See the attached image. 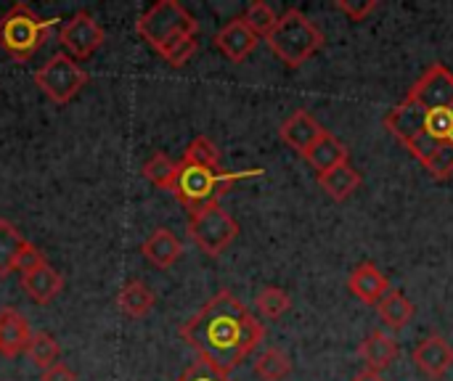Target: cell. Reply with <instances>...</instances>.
I'll return each instance as SVG.
<instances>
[{
    "label": "cell",
    "instance_id": "cell-20",
    "mask_svg": "<svg viewBox=\"0 0 453 381\" xmlns=\"http://www.w3.org/2000/svg\"><path fill=\"white\" fill-rule=\"evenodd\" d=\"M154 292L143 281H127L119 292V310L127 318H143L154 310Z\"/></svg>",
    "mask_w": 453,
    "mask_h": 381
},
{
    "label": "cell",
    "instance_id": "cell-27",
    "mask_svg": "<svg viewBox=\"0 0 453 381\" xmlns=\"http://www.w3.org/2000/svg\"><path fill=\"white\" fill-rule=\"evenodd\" d=\"M242 19H244V24H247L257 37H268V34L273 32L276 21H279L276 11H273L265 0H255V3H250V5H247V11L242 13Z\"/></svg>",
    "mask_w": 453,
    "mask_h": 381
},
{
    "label": "cell",
    "instance_id": "cell-11",
    "mask_svg": "<svg viewBox=\"0 0 453 381\" xmlns=\"http://www.w3.org/2000/svg\"><path fill=\"white\" fill-rule=\"evenodd\" d=\"M326 130L319 125V119L316 117H311L308 111H295L289 119H284V125L279 127V135H281V141L289 146V149H295L300 156H305L313 146H316V141L324 135Z\"/></svg>",
    "mask_w": 453,
    "mask_h": 381
},
{
    "label": "cell",
    "instance_id": "cell-3",
    "mask_svg": "<svg viewBox=\"0 0 453 381\" xmlns=\"http://www.w3.org/2000/svg\"><path fill=\"white\" fill-rule=\"evenodd\" d=\"M263 175V170H244V172H226V170H210V167H199L191 162H178L170 194L191 212H202L207 207H218L220 199L228 194V188L236 180L244 178H255Z\"/></svg>",
    "mask_w": 453,
    "mask_h": 381
},
{
    "label": "cell",
    "instance_id": "cell-10",
    "mask_svg": "<svg viewBox=\"0 0 453 381\" xmlns=\"http://www.w3.org/2000/svg\"><path fill=\"white\" fill-rule=\"evenodd\" d=\"M257 42H260V37L244 24L242 16H236L234 21H228V24L215 34L218 50H220L228 61H234V64H242L244 58H250V56L255 53Z\"/></svg>",
    "mask_w": 453,
    "mask_h": 381
},
{
    "label": "cell",
    "instance_id": "cell-4",
    "mask_svg": "<svg viewBox=\"0 0 453 381\" xmlns=\"http://www.w3.org/2000/svg\"><path fill=\"white\" fill-rule=\"evenodd\" d=\"M135 29L165 58L175 45L199 34V21L178 0H159L138 19Z\"/></svg>",
    "mask_w": 453,
    "mask_h": 381
},
{
    "label": "cell",
    "instance_id": "cell-2",
    "mask_svg": "<svg viewBox=\"0 0 453 381\" xmlns=\"http://www.w3.org/2000/svg\"><path fill=\"white\" fill-rule=\"evenodd\" d=\"M180 337L202 363L228 377L265 339V329L244 302L223 289L180 326Z\"/></svg>",
    "mask_w": 453,
    "mask_h": 381
},
{
    "label": "cell",
    "instance_id": "cell-29",
    "mask_svg": "<svg viewBox=\"0 0 453 381\" xmlns=\"http://www.w3.org/2000/svg\"><path fill=\"white\" fill-rule=\"evenodd\" d=\"M377 0H337V8L350 19V21H364L372 11H377Z\"/></svg>",
    "mask_w": 453,
    "mask_h": 381
},
{
    "label": "cell",
    "instance_id": "cell-23",
    "mask_svg": "<svg viewBox=\"0 0 453 381\" xmlns=\"http://www.w3.org/2000/svg\"><path fill=\"white\" fill-rule=\"evenodd\" d=\"M289 371H292V361H289V355H287L284 350H279V347H271V350L260 353L257 361H255V374L263 381L287 379Z\"/></svg>",
    "mask_w": 453,
    "mask_h": 381
},
{
    "label": "cell",
    "instance_id": "cell-5",
    "mask_svg": "<svg viewBox=\"0 0 453 381\" xmlns=\"http://www.w3.org/2000/svg\"><path fill=\"white\" fill-rule=\"evenodd\" d=\"M61 19H40L32 5L13 3L0 16V48L19 64L29 61L50 37V29Z\"/></svg>",
    "mask_w": 453,
    "mask_h": 381
},
{
    "label": "cell",
    "instance_id": "cell-21",
    "mask_svg": "<svg viewBox=\"0 0 453 381\" xmlns=\"http://www.w3.org/2000/svg\"><path fill=\"white\" fill-rule=\"evenodd\" d=\"M377 313L382 318V324L393 331L398 329H406L409 321L414 318V305L401 294V292H388L380 302H377Z\"/></svg>",
    "mask_w": 453,
    "mask_h": 381
},
{
    "label": "cell",
    "instance_id": "cell-34",
    "mask_svg": "<svg viewBox=\"0 0 453 381\" xmlns=\"http://www.w3.org/2000/svg\"><path fill=\"white\" fill-rule=\"evenodd\" d=\"M353 381H385L380 374H374V371H364V374H358Z\"/></svg>",
    "mask_w": 453,
    "mask_h": 381
},
{
    "label": "cell",
    "instance_id": "cell-18",
    "mask_svg": "<svg viewBox=\"0 0 453 381\" xmlns=\"http://www.w3.org/2000/svg\"><path fill=\"white\" fill-rule=\"evenodd\" d=\"M319 186L324 188V194H326L329 199L345 202V199H350V196L358 191V186H361V172H358V170L350 164V159H348V162L337 164L334 170L319 175Z\"/></svg>",
    "mask_w": 453,
    "mask_h": 381
},
{
    "label": "cell",
    "instance_id": "cell-33",
    "mask_svg": "<svg viewBox=\"0 0 453 381\" xmlns=\"http://www.w3.org/2000/svg\"><path fill=\"white\" fill-rule=\"evenodd\" d=\"M42 381H77L74 371L64 363H53L50 369L42 371Z\"/></svg>",
    "mask_w": 453,
    "mask_h": 381
},
{
    "label": "cell",
    "instance_id": "cell-7",
    "mask_svg": "<svg viewBox=\"0 0 453 381\" xmlns=\"http://www.w3.org/2000/svg\"><path fill=\"white\" fill-rule=\"evenodd\" d=\"M90 82V74L64 50L50 56L37 72H35V85L58 106H66L85 85Z\"/></svg>",
    "mask_w": 453,
    "mask_h": 381
},
{
    "label": "cell",
    "instance_id": "cell-26",
    "mask_svg": "<svg viewBox=\"0 0 453 381\" xmlns=\"http://www.w3.org/2000/svg\"><path fill=\"white\" fill-rule=\"evenodd\" d=\"M175 170H178V162H173L165 151H157V154H151L149 162L143 164V178H146L149 183H154L157 188L170 191L173 178H175Z\"/></svg>",
    "mask_w": 453,
    "mask_h": 381
},
{
    "label": "cell",
    "instance_id": "cell-1",
    "mask_svg": "<svg viewBox=\"0 0 453 381\" xmlns=\"http://www.w3.org/2000/svg\"><path fill=\"white\" fill-rule=\"evenodd\" d=\"M393 133L435 180L453 175V72L433 64L385 117Z\"/></svg>",
    "mask_w": 453,
    "mask_h": 381
},
{
    "label": "cell",
    "instance_id": "cell-8",
    "mask_svg": "<svg viewBox=\"0 0 453 381\" xmlns=\"http://www.w3.org/2000/svg\"><path fill=\"white\" fill-rule=\"evenodd\" d=\"M188 236L194 239V244L210 255V257H220L239 236V223L218 204V207H207L196 215H191L188 220Z\"/></svg>",
    "mask_w": 453,
    "mask_h": 381
},
{
    "label": "cell",
    "instance_id": "cell-24",
    "mask_svg": "<svg viewBox=\"0 0 453 381\" xmlns=\"http://www.w3.org/2000/svg\"><path fill=\"white\" fill-rule=\"evenodd\" d=\"M24 355L32 361V366H37L40 371H45V369H50L53 363H58V345H56V339H53L50 334L37 331V334H32V339H29Z\"/></svg>",
    "mask_w": 453,
    "mask_h": 381
},
{
    "label": "cell",
    "instance_id": "cell-17",
    "mask_svg": "<svg viewBox=\"0 0 453 381\" xmlns=\"http://www.w3.org/2000/svg\"><path fill=\"white\" fill-rule=\"evenodd\" d=\"M141 252H143L146 263H151V265L159 268V271H167V268H173V265L180 260L183 244L178 241V236H175L173 231L157 228V231L143 241Z\"/></svg>",
    "mask_w": 453,
    "mask_h": 381
},
{
    "label": "cell",
    "instance_id": "cell-12",
    "mask_svg": "<svg viewBox=\"0 0 453 381\" xmlns=\"http://www.w3.org/2000/svg\"><path fill=\"white\" fill-rule=\"evenodd\" d=\"M21 289L35 305H50L64 292V276L48 263L21 273Z\"/></svg>",
    "mask_w": 453,
    "mask_h": 381
},
{
    "label": "cell",
    "instance_id": "cell-6",
    "mask_svg": "<svg viewBox=\"0 0 453 381\" xmlns=\"http://www.w3.org/2000/svg\"><path fill=\"white\" fill-rule=\"evenodd\" d=\"M265 42L289 69H300L303 64H308V58H313L321 50L324 32L300 8H289L287 13L279 16Z\"/></svg>",
    "mask_w": 453,
    "mask_h": 381
},
{
    "label": "cell",
    "instance_id": "cell-25",
    "mask_svg": "<svg viewBox=\"0 0 453 381\" xmlns=\"http://www.w3.org/2000/svg\"><path fill=\"white\" fill-rule=\"evenodd\" d=\"M183 162H191V164H199V167H210V170H223V164H220V149L207 135H196L186 146Z\"/></svg>",
    "mask_w": 453,
    "mask_h": 381
},
{
    "label": "cell",
    "instance_id": "cell-13",
    "mask_svg": "<svg viewBox=\"0 0 453 381\" xmlns=\"http://www.w3.org/2000/svg\"><path fill=\"white\" fill-rule=\"evenodd\" d=\"M32 339V329L27 318L16 308H3L0 310V355L5 358H19Z\"/></svg>",
    "mask_w": 453,
    "mask_h": 381
},
{
    "label": "cell",
    "instance_id": "cell-32",
    "mask_svg": "<svg viewBox=\"0 0 453 381\" xmlns=\"http://www.w3.org/2000/svg\"><path fill=\"white\" fill-rule=\"evenodd\" d=\"M42 263H48L45 255H42L35 244H27V247L21 249L19 260H16V271H19V273H27V271H32V268L42 265Z\"/></svg>",
    "mask_w": 453,
    "mask_h": 381
},
{
    "label": "cell",
    "instance_id": "cell-15",
    "mask_svg": "<svg viewBox=\"0 0 453 381\" xmlns=\"http://www.w3.org/2000/svg\"><path fill=\"white\" fill-rule=\"evenodd\" d=\"M348 289L364 302V305H377L388 292H390V284L385 278V273L372 265V263H361L358 268H353L350 278H348Z\"/></svg>",
    "mask_w": 453,
    "mask_h": 381
},
{
    "label": "cell",
    "instance_id": "cell-19",
    "mask_svg": "<svg viewBox=\"0 0 453 381\" xmlns=\"http://www.w3.org/2000/svg\"><path fill=\"white\" fill-rule=\"evenodd\" d=\"M305 159H308V164H311L319 175H324V172L334 170L337 164L348 162L350 156H348V146H345L337 135H332V133L326 130V133L316 141V146L305 154Z\"/></svg>",
    "mask_w": 453,
    "mask_h": 381
},
{
    "label": "cell",
    "instance_id": "cell-31",
    "mask_svg": "<svg viewBox=\"0 0 453 381\" xmlns=\"http://www.w3.org/2000/svg\"><path fill=\"white\" fill-rule=\"evenodd\" d=\"M175 381H231L226 374H220V371H215L212 366H207V363H202V361H196L194 366H188L180 377Z\"/></svg>",
    "mask_w": 453,
    "mask_h": 381
},
{
    "label": "cell",
    "instance_id": "cell-16",
    "mask_svg": "<svg viewBox=\"0 0 453 381\" xmlns=\"http://www.w3.org/2000/svg\"><path fill=\"white\" fill-rule=\"evenodd\" d=\"M358 355L361 361L366 363V371H374V374H382L385 369L393 366V361L398 358V345L395 339L382 331V329H374L358 347Z\"/></svg>",
    "mask_w": 453,
    "mask_h": 381
},
{
    "label": "cell",
    "instance_id": "cell-30",
    "mask_svg": "<svg viewBox=\"0 0 453 381\" xmlns=\"http://www.w3.org/2000/svg\"><path fill=\"white\" fill-rule=\"evenodd\" d=\"M196 50H199V37H188V40H183L180 45H175V48L165 56V61H167L170 66H183V64H188V61L196 56Z\"/></svg>",
    "mask_w": 453,
    "mask_h": 381
},
{
    "label": "cell",
    "instance_id": "cell-28",
    "mask_svg": "<svg viewBox=\"0 0 453 381\" xmlns=\"http://www.w3.org/2000/svg\"><path fill=\"white\" fill-rule=\"evenodd\" d=\"M292 308V300L284 289L279 286H265L260 294H257V310L263 318H271V321H279L287 310Z\"/></svg>",
    "mask_w": 453,
    "mask_h": 381
},
{
    "label": "cell",
    "instance_id": "cell-9",
    "mask_svg": "<svg viewBox=\"0 0 453 381\" xmlns=\"http://www.w3.org/2000/svg\"><path fill=\"white\" fill-rule=\"evenodd\" d=\"M104 29L101 24L85 13V11H77L72 19L64 21L61 32H58V42L61 48L66 50V56H72L74 61H85L90 58L101 45H104Z\"/></svg>",
    "mask_w": 453,
    "mask_h": 381
},
{
    "label": "cell",
    "instance_id": "cell-22",
    "mask_svg": "<svg viewBox=\"0 0 453 381\" xmlns=\"http://www.w3.org/2000/svg\"><path fill=\"white\" fill-rule=\"evenodd\" d=\"M27 244L29 241L16 231V225L0 217V278L16 271V260Z\"/></svg>",
    "mask_w": 453,
    "mask_h": 381
},
{
    "label": "cell",
    "instance_id": "cell-14",
    "mask_svg": "<svg viewBox=\"0 0 453 381\" xmlns=\"http://www.w3.org/2000/svg\"><path fill=\"white\" fill-rule=\"evenodd\" d=\"M414 363L430 377V379H443L453 366V347L443 337H427L419 342L414 350Z\"/></svg>",
    "mask_w": 453,
    "mask_h": 381
}]
</instances>
